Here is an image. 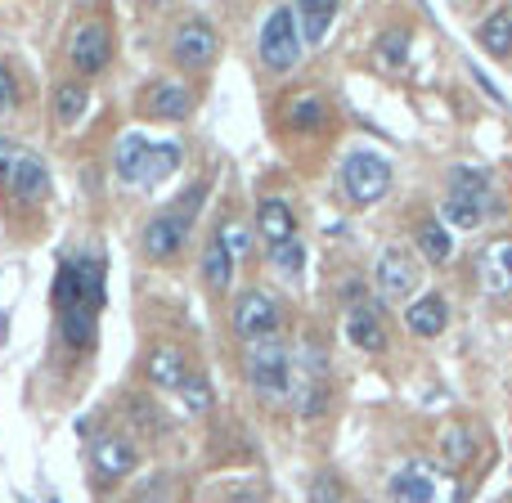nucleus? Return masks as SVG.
<instances>
[{"label":"nucleus","mask_w":512,"mask_h":503,"mask_svg":"<svg viewBox=\"0 0 512 503\" xmlns=\"http://www.w3.org/2000/svg\"><path fill=\"white\" fill-rule=\"evenodd\" d=\"M180 400H185L189 414H207V409H212V387H207L203 373L185 378V387H180Z\"/></svg>","instance_id":"obj_32"},{"label":"nucleus","mask_w":512,"mask_h":503,"mask_svg":"<svg viewBox=\"0 0 512 503\" xmlns=\"http://www.w3.org/2000/svg\"><path fill=\"white\" fill-rule=\"evenodd\" d=\"M324 117H328V108L319 95H297L288 104V126H297V131H319Z\"/></svg>","instance_id":"obj_28"},{"label":"nucleus","mask_w":512,"mask_h":503,"mask_svg":"<svg viewBox=\"0 0 512 503\" xmlns=\"http://www.w3.org/2000/svg\"><path fill=\"white\" fill-rule=\"evenodd\" d=\"M144 158H149V140L144 135H122V144H117V153H113V171L126 180V185H140V176H144Z\"/></svg>","instance_id":"obj_21"},{"label":"nucleus","mask_w":512,"mask_h":503,"mask_svg":"<svg viewBox=\"0 0 512 503\" xmlns=\"http://www.w3.org/2000/svg\"><path fill=\"white\" fill-rule=\"evenodd\" d=\"M477 274H481V288L490 297H504L512 292V239H495L477 261Z\"/></svg>","instance_id":"obj_12"},{"label":"nucleus","mask_w":512,"mask_h":503,"mask_svg":"<svg viewBox=\"0 0 512 503\" xmlns=\"http://www.w3.org/2000/svg\"><path fill=\"white\" fill-rule=\"evenodd\" d=\"M180 171V144L176 140H162V144H149V158H144V176L140 185L153 189L162 185V180H171Z\"/></svg>","instance_id":"obj_20"},{"label":"nucleus","mask_w":512,"mask_h":503,"mask_svg":"<svg viewBox=\"0 0 512 503\" xmlns=\"http://www.w3.org/2000/svg\"><path fill=\"white\" fill-rule=\"evenodd\" d=\"M486 207H477V203H468V198H454V194H445V203H441V221H450V225H459V230H481L486 225Z\"/></svg>","instance_id":"obj_27"},{"label":"nucleus","mask_w":512,"mask_h":503,"mask_svg":"<svg viewBox=\"0 0 512 503\" xmlns=\"http://www.w3.org/2000/svg\"><path fill=\"white\" fill-rule=\"evenodd\" d=\"M108 54H113V41H108V27L104 23H86L72 32V45H68V59L81 77H95V72L108 68Z\"/></svg>","instance_id":"obj_8"},{"label":"nucleus","mask_w":512,"mask_h":503,"mask_svg":"<svg viewBox=\"0 0 512 503\" xmlns=\"http://www.w3.org/2000/svg\"><path fill=\"white\" fill-rule=\"evenodd\" d=\"M59 328H63V342L68 346H90V337H95V306L77 301V306L59 310Z\"/></svg>","instance_id":"obj_23"},{"label":"nucleus","mask_w":512,"mask_h":503,"mask_svg":"<svg viewBox=\"0 0 512 503\" xmlns=\"http://www.w3.org/2000/svg\"><path fill=\"white\" fill-rule=\"evenodd\" d=\"M185 216L180 212H162L153 216L149 225H144V256H153V261H171L180 248H185Z\"/></svg>","instance_id":"obj_11"},{"label":"nucleus","mask_w":512,"mask_h":503,"mask_svg":"<svg viewBox=\"0 0 512 503\" xmlns=\"http://www.w3.org/2000/svg\"><path fill=\"white\" fill-rule=\"evenodd\" d=\"M234 333H239L243 342L279 333V306H274L270 292H261V288L239 292V301H234Z\"/></svg>","instance_id":"obj_5"},{"label":"nucleus","mask_w":512,"mask_h":503,"mask_svg":"<svg viewBox=\"0 0 512 503\" xmlns=\"http://www.w3.org/2000/svg\"><path fill=\"white\" fill-rule=\"evenodd\" d=\"M472 454H477V441H472L468 427H445L441 432V459L450 463V468H463Z\"/></svg>","instance_id":"obj_29"},{"label":"nucleus","mask_w":512,"mask_h":503,"mask_svg":"<svg viewBox=\"0 0 512 503\" xmlns=\"http://www.w3.org/2000/svg\"><path fill=\"white\" fill-rule=\"evenodd\" d=\"M342 189H346V198L360 207L378 203V198L391 189V167L378 158V153H364V149L351 153V158L342 162Z\"/></svg>","instance_id":"obj_4"},{"label":"nucleus","mask_w":512,"mask_h":503,"mask_svg":"<svg viewBox=\"0 0 512 503\" xmlns=\"http://www.w3.org/2000/svg\"><path fill=\"white\" fill-rule=\"evenodd\" d=\"M86 108H90L86 81H59V86H54V117H59L63 126H77L81 117H86Z\"/></svg>","instance_id":"obj_22"},{"label":"nucleus","mask_w":512,"mask_h":503,"mask_svg":"<svg viewBox=\"0 0 512 503\" xmlns=\"http://www.w3.org/2000/svg\"><path fill=\"white\" fill-rule=\"evenodd\" d=\"M256 234H261L270 248H279V243H292V239H297V221H292V207L279 203V198H265V203L256 207Z\"/></svg>","instance_id":"obj_15"},{"label":"nucleus","mask_w":512,"mask_h":503,"mask_svg":"<svg viewBox=\"0 0 512 503\" xmlns=\"http://www.w3.org/2000/svg\"><path fill=\"white\" fill-rule=\"evenodd\" d=\"M292 14H297L301 45H319L337 18V0H301V5H292Z\"/></svg>","instance_id":"obj_18"},{"label":"nucleus","mask_w":512,"mask_h":503,"mask_svg":"<svg viewBox=\"0 0 512 503\" xmlns=\"http://www.w3.org/2000/svg\"><path fill=\"white\" fill-rule=\"evenodd\" d=\"M216 50H221V41H216L212 23H203V18H189V23H180L176 36H171V59H176L185 72L207 68V63L216 59Z\"/></svg>","instance_id":"obj_6"},{"label":"nucleus","mask_w":512,"mask_h":503,"mask_svg":"<svg viewBox=\"0 0 512 503\" xmlns=\"http://www.w3.org/2000/svg\"><path fill=\"white\" fill-rule=\"evenodd\" d=\"M256 50H261V63L270 72H292L301 59V32H297V14H292L288 5L274 9V14H265L261 23V41H256Z\"/></svg>","instance_id":"obj_3"},{"label":"nucleus","mask_w":512,"mask_h":503,"mask_svg":"<svg viewBox=\"0 0 512 503\" xmlns=\"http://www.w3.org/2000/svg\"><path fill=\"white\" fill-rule=\"evenodd\" d=\"M346 337H351V346H360V351H382V346H387V328H382L378 306L355 301V306L346 310Z\"/></svg>","instance_id":"obj_14"},{"label":"nucleus","mask_w":512,"mask_h":503,"mask_svg":"<svg viewBox=\"0 0 512 503\" xmlns=\"http://www.w3.org/2000/svg\"><path fill=\"white\" fill-rule=\"evenodd\" d=\"M409 59V36L400 32V27H391V32L378 36V63H387V68H405Z\"/></svg>","instance_id":"obj_31"},{"label":"nucleus","mask_w":512,"mask_h":503,"mask_svg":"<svg viewBox=\"0 0 512 503\" xmlns=\"http://www.w3.org/2000/svg\"><path fill=\"white\" fill-rule=\"evenodd\" d=\"M477 41L486 45L495 59H508V54H512V14H508V9H499V14H490L486 23H481Z\"/></svg>","instance_id":"obj_24"},{"label":"nucleus","mask_w":512,"mask_h":503,"mask_svg":"<svg viewBox=\"0 0 512 503\" xmlns=\"http://www.w3.org/2000/svg\"><path fill=\"white\" fill-rule=\"evenodd\" d=\"M387 499L391 503H454V499H459V486H454V481H445L432 463L414 459V463H405L400 472H391Z\"/></svg>","instance_id":"obj_2"},{"label":"nucleus","mask_w":512,"mask_h":503,"mask_svg":"<svg viewBox=\"0 0 512 503\" xmlns=\"http://www.w3.org/2000/svg\"><path fill=\"white\" fill-rule=\"evenodd\" d=\"M216 243H221L225 256H230V261L239 265L243 256L252 252V230H248V225H243V221H234V216H225V221L216 225Z\"/></svg>","instance_id":"obj_26"},{"label":"nucleus","mask_w":512,"mask_h":503,"mask_svg":"<svg viewBox=\"0 0 512 503\" xmlns=\"http://www.w3.org/2000/svg\"><path fill=\"white\" fill-rule=\"evenodd\" d=\"M90 459H95V472L104 481H117V477H126V472H135V463H140V450H135L126 436H117V432H104L95 441V450H90Z\"/></svg>","instance_id":"obj_10"},{"label":"nucleus","mask_w":512,"mask_h":503,"mask_svg":"<svg viewBox=\"0 0 512 503\" xmlns=\"http://www.w3.org/2000/svg\"><path fill=\"white\" fill-rule=\"evenodd\" d=\"M14 153H18L14 140H0V185H9V167H14Z\"/></svg>","instance_id":"obj_36"},{"label":"nucleus","mask_w":512,"mask_h":503,"mask_svg":"<svg viewBox=\"0 0 512 503\" xmlns=\"http://www.w3.org/2000/svg\"><path fill=\"white\" fill-rule=\"evenodd\" d=\"M373 279H378L382 301H405L409 292L418 288L423 270H418V261L405 248H387L378 256V265H373Z\"/></svg>","instance_id":"obj_7"},{"label":"nucleus","mask_w":512,"mask_h":503,"mask_svg":"<svg viewBox=\"0 0 512 503\" xmlns=\"http://www.w3.org/2000/svg\"><path fill=\"white\" fill-rule=\"evenodd\" d=\"M450 194H454V198H468V203L486 207V212H495V207H499L495 185H490V176H486V171H477V167L450 171Z\"/></svg>","instance_id":"obj_19"},{"label":"nucleus","mask_w":512,"mask_h":503,"mask_svg":"<svg viewBox=\"0 0 512 503\" xmlns=\"http://www.w3.org/2000/svg\"><path fill=\"white\" fill-rule=\"evenodd\" d=\"M243 360H248V382L261 400H288L292 391V351L283 346L279 333L243 342Z\"/></svg>","instance_id":"obj_1"},{"label":"nucleus","mask_w":512,"mask_h":503,"mask_svg":"<svg viewBox=\"0 0 512 503\" xmlns=\"http://www.w3.org/2000/svg\"><path fill=\"white\" fill-rule=\"evenodd\" d=\"M144 373H149V382L158 391H180V387H185V378H189L185 351H180V346H153Z\"/></svg>","instance_id":"obj_13"},{"label":"nucleus","mask_w":512,"mask_h":503,"mask_svg":"<svg viewBox=\"0 0 512 503\" xmlns=\"http://www.w3.org/2000/svg\"><path fill=\"white\" fill-rule=\"evenodd\" d=\"M405 324L414 337H441L445 324H450V310H445V301L436 297V292H427V297L405 306Z\"/></svg>","instance_id":"obj_16"},{"label":"nucleus","mask_w":512,"mask_h":503,"mask_svg":"<svg viewBox=\"0 0 512 503\" xmlns=\"http://www.w3.org/2000/svg\"><path fill=\"white\" fill-rule=\"evenodd\" d=\"M189 108H194V95H189L180 81H158V86H149V95H144V113L149 117H171V122H180V117H189Z\"/></svg>","instance_id":"obj_17"},{"label":"nucleus","mask_w":512,"mask_h":503,"mask_svg":"<svg viewBox=\"0 0 512 503\" xmlns=\"http://www.w3.org/2000/svg\"><path fill=\"white\" fill-rule=\"evenodd\" d=\"M418 248H423V256L432 265H445L450 261V234H445L441 221H427L423 230H418Z\"/></svg>","instance_id":"obj_30"},{"label":"nucleus","mask_w":512,"mask_h":503,"mask_svg":"<svg viewBox=\"0 0 512 503\" xmlns=\"http://www.w3.org/2000/svg\"><path fill=\"white\" fill-rule=\"evenodd\" d=\"M203 279L212 292H230V283H234V261L225 256V248L216 239L203 248Z\"/></svg>","instance_id":"obj_25"},{"label":"nucleus","mask_w":512,"mask_h":503,"mask_svg":"<svg viewBox=\"0 0 512 503\" xmlns=\"http://www.w3.org/2000/svg\"><path fill=\"white\" fill-rule=\"evenodd\" d=\"M14 77H9V72L5 68H0V117H9V113H14Z\"/></svg>","instance_id":"obj_35"},{"label":"nucleus","mask_w":512,"mask_h":503,"mask_svg":"<svg viewBox=\"0 0 512 503\" xmlns=\"http://www.w3.org/2000/svg\"><path fill=\"white\" fill-rule=\"evenodd\" d=\"M5 328H9V315H5V310H0V342H5Z\"/></svg>","instance_id":"obj_38"},{"label":"nucleus","mask_w":512,"mask_h":503,"mask_svg":"<svg viewBox=\"0 0 512 503\" xmlns=\"http://www.w3.org/2000/svg\"><path fill=\"white\" fill-rule=\"evenodd\" d=\"M310 503H342V486H337L333 472H319L315 486H310Z\"/></svg>","instance_id":"obj_34"},{"label":"nucleus","mask_w":512,"mask_h":503,"mask_svg":"<svg viewBox=\"0 0 512 503\" xmlns=\"http://www.w3.org/2000/svg\"><path fill=\"white\" fill-rule=\"evenodd\" d=\"M5 189H14V198L18 203H41L45 194H50V167H45L41 158H36L32 149H18L14 153V167H9V185Z\"/></svg>","instance_id":"obj_9"},{"label":"nucleus","mask_w":512,"mask_h":503,"mask_svg":"<svg viewBox=\"0 0 512 503\" xmlns=\"http://www.w3.org/2000/svg\"><path fill=\"white\" fill-rule=\"evenodd\" d=\"M270 261H274V270H283V274H301V265H306V248H301L297 239L279 243V248H270Z\"/></svg>","instance_id":"obj_33"},{"label":"nucleus","mask_w":512,"mask_h":503,"mask_svg":"<svg viewBox=\"0 0 512 503\" xmlns=\"http://www.w3.org/2000/svg\"><path fill=\"white\" fill-rule=\"evenodd\" d=\"M225 503H261V495H252V490H248V495H230Z\"/></svg>","instance_id":"obj_37"}]
</instances>
